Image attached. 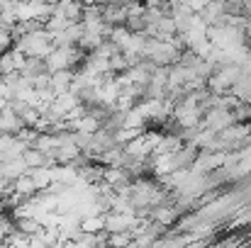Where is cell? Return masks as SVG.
<instances>
[{
    "label": "cell",
    "mask_w": 251,
    "mask_h": 248,
    "mask_svg": "<svg viewBox=\"0 0 251 248\" xmlns=\"http://www.w3.org/2000/svg\"><path fill=\"white\" fill-rule=\"evenodd\" d=\"M232 112H234V119H237V122L251 124V102H242V100H239V105H237Z\"/></svg>",
    "instance_id": "13"
},
{
    "label": "cell",
    "mask_w": 251,
    "mask_h": 248,
    "mask_svg": "<svg viewBox=\"0 0 251 248\" xmlns=\"http://www.w3.org/2000/svg\"><path fill=\"white\" fill-rule=\"evenodd\" d=\"M22 158H25V163L29 165V168L51 165L49 156H47V151H42V149H37V146H27V149H25V154H22Z\"/></svg>",
    "instance_id": "9"
},
{
    "label": "cell",
    "mask_w": 251,
    "mask_h": 248,
    "mask_svg": "<svg viewBox=\"0 0 251 248\" xmlns=\"http://www.w3.org/2000/svg\"><path fill=\"white\" fill-rule=\"evenodd\" d=\"M20 73L32 81V78H37V76H42V73H51V71H49V64H47L44 56H27L25 66L20 68Z\"/></svg>",
    "instance_id": "7"
},
{
    "label": "cell",
    "mask_w": 251,
    "mask_h": 248,
    "mask_svg": "<svg viewBox=\"0 0 251 248\" xmlns=\"http://www.w3.org/2000/svg\"><path fill=\"white\" fill-rule=\"evenodd\" d=\"M74 76H76L74 68H59V71H51V88H54L56 92H66V90H71Z\"/></svg>",
    "instance_id": "8"
},
{
    "label": "cell",
    "mask_w": 251,
    "mask_h": 248,
    "mask_svg": "<svg viewBox=\"0 0 251 248\" xmlns=\"http://www.w3.org/2000/svg\"><path fill=\"white\" fill-rule=\"evenodd\" d=\"M132 244H134L132 231H115L107 236V246H132Z\"/></svg>",
    "instance_id": "11"
},
{
    "label": "cell",
    "mask_w": 251,
    "mask_h": 248,
    "mask_svg": "<svg viewBox=\"0 0 251 248\" xmlns=\"http://www.w3.org/2000/svg\"><path fill=\"white\" fill-rule=\"evenodd\" d=\"M81 229L88 231V234H98V231H102L105 229V217L102 214H93V217H85L83 222H81Z\"/></svg>",
    "instance_id": "10"
},
{
    "label": "cell",
    "mask_w": 251,
    "mask_h": 248,
    "mask_svg": "<svg viewBox=\"0 0 251 248\" xmlns=\"http://www.w3.org/2000/svg\"><path fill=\"white\" fill-rule=\"evenodd\" d=\"M144 56L151 59V61L159 64V66H171V64H178L180 49H178L171 39L147 37V42H144Z\"/></svg>",
    "instance_id": "1"
},
{
    "label": "cell",
    "mask_w": 251,
    "mask_h": 248,
    "mask_svg": "<svg viewBox=\"0 0 251 248\" xmlns=\"http://www.w3.org/2000/svg\"><path fill=\"white\" fill-rule=\"evenodd\" d=\"M137 222H139L137 214H129V212H110V214L105 217V229H107V234L129 231Z\"/></svg>",
    "instance_id": "4"
},
{
    "label": "cell",
    "mask_w": 251,
    "mask_h": 248,
    "mask_svg": "<svg viewBox=\"0 0 251 248\" xmlns=\"http://www.w3.org/2000/svg\"><path fill=\"white\" fill-rule=\"evenodd\" d=\"M102 20H105L110 27H120V24H125V20H127V7L112 0V2L102 5Z\"/></svg>",
    "instance_id": "6"
},
{
    "label": "cell",
    "mask_w": 251,
    "mask_h": 248,
    "mask_svg": "<svg viewBox=\"0 0 251 248\" xmlns=\"http://www.w3.org/2000/svg\"><path fill=\"white\" fill-rule=\"evenodd\" d=\"M234 112L232 110H222V107H212L202 114V127L205 129H212V132H222L227 129L229 124H234Z\"/></svg>",
    "instance_id": "2"
},
{
    "label": "cell",
    "mask_w": 251,
    "mask_h": 248,
    "mask_svg": "<svg viewBox=\"0 0 251 248\" xmlns=\"http://www.w3.org/2000/svg\"><path fill=\"white\" fill-rule=\"evenodd\" d=\"M225 161H227L225 151H205V149H200V154H198V158L193 163V170L195 173H212L215 168L225 165Z\"/></svg>",
    "instance_id": "3"
},
{
    "label": "cell",
    "mask_w": 251,
    "mask_h": 248,
    "mask_svg": "<svg viewBox=\"0 0 251 248\" xmlns=\"http://www.w3.org/2000/svg\"><path fill=\"white\" fill-rule=\"evenodd\" d=\"M44 2H51V5H56V2H61V0H44Z\"/></svg>",
    "instance_id": "14"
},
{
    "label": "cell",
    "mask_w": 251,
    "mask_h": 248,
    "mask_svg": "<svg viewBox=\"0 0 251 248\" xmlns=\"http://www.w3.org/2000/svg\"><path fill=\"white\" fill-rule=\"evenodd\" d=\"M22 127H25V122L17 117V112L10 105L0 107V132L2 134H17Z\"/></svg>",
    "instance_id": "5"
},
{
    "label": "cell",
    "mask_w": 251,
    "mask_h": 248,
    "mask_svg": "<svg viewBox=\"0 0 251 248\" xmlns=\"http://www.w3.org/2000/svg\"><path fill=\"white\" fill-rule=\"evenodd\" d=\"M107 64H110V71H115V73H125V71L129 68V61H127L125 51H117V54H112V56L107 59Z\"/></svg>",
    "instance_id": "12"
}]
</instances>
